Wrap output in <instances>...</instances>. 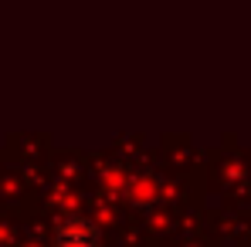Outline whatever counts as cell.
<instances>
[{"label": "cell", "instance_id": "1", "mask_svg": "<svg viewBox=\"0 0 251 247\" xmlns=\"http://www.w3.org/2000/svg\"><path fill=\"white\" fill-rule=\"evenodd\" d=\"M102 230L88 217H68L54 227V247H99Z\"/></svg>", "mask_w": 251, "mask_h": 247}]
</instances>
